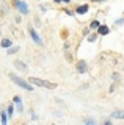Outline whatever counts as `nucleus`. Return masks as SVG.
I'll return each instance as SVG.
<instances>
[{"instance_id":"nucleus-1","label":"nucleus","mask_w":124,"mask_h":125,"mask_svg":"<svg viewBox=\"0 0 124 125\" xmlns=\"http://www.w3.org/2000/svg\"><path fill=\"white\" fill-rule=\"evenodd\" d=\"M28 83L36 84V86H41V88H47V89H55V88H57V84H55V83H50V81L41 80V78H35V77H30Z\"/></svg>"},{"instance_id":"nucleus-2","label":"nucleus","mask_w":124,"mask_h":125,"mask_svg":"<svg viewBox=\"0 0 124 125\" xmlns=\"http://www.w3.org/2000/svg\"><path fill=\"white\" fill-rule=\"evenodd\" d=\"M10 78L14 81L17 86H21V88H24V89H27V91H33V88H32V83H27V81H24V80H21L16 73H10Z\"/></svg>"},{"instance_id":"nucleus-3","label":"nucleus","mask_w":124,"mask_h":125,"mask_svg":"<svg viewBox=\"0 0 124 125\" xmlns=\"http://www.w3.org/2000/svg\"><path fill=\"white\" fill-rule=\"evenodd\" d=\"M16 6L19 8V11H22V14H28V6H27L25 2H22V0H16Z\"/></svg>"},{"instance_id":"nucleus-4","label":"nucleus","mask_w":124,"mask_h":125,"mask_svg":"<svg viewBox=\"0 0 124 125\" xmlns=\"http://www.w3.org/2000/svg\"><path fill=\"white\" fill-rule=\"evenodd\" d=\"M87 69H88V66H87L85 61H79V62H77V72H79V73H85Z\"/></svg>"},{"instance_id":"nucleus-5","label":"nucleus","mask_w":124,"mask_h":125,"mask_svg":"<svg viewBox=\"0 0 124 125\" xmlns=\"http://www.w3.org/2000/svg\"><path fill=\"white\" fill-rule=\"evenodd\" d=\"M30 34H32V39H33L35 42H36L38 45H42V41L39 39V36H38V33L35 31V28H32V30H30Z\"/></svg>"},{"instance_id":"nucleus-6","label":"nucleus","mask_w":124,"mask_h":125,"mask_svg":"<svg viewBox=\"0 0 124 125\" xmlns=\"http://www.w3.org/2000/svg\"><path fill=\"white\" fill-rule=\"evenodd\" d=\"M87 11H88V5H82V6H79V8L75 10V13H77V14H85Z\"/></svg>"},{"instance_id":"nucleus-7","label":"nucleus","mask_w":124,"mask_h":125,"mask_svg":"<svg viewBox=\"0 0 124 125\" xmlns=\"http://www.w3.org/2000/svg\"><path fill=\"white\" fill-rule=\"evenodd\" d=\"M13 103H16L17 105V111H21L22 113V103H21V97H14V99H13Z\"/></svg>"},{"instance_id":"nucleus-8","label":"nucleus","mask_w":124,"mask_h":125,"mask_svg":"<svg viewBox=\"0 0 124 125\" xmlns=\"http://www.w3.org/2000/svg\"><path fill=\"white\" fill-rule=\"evenodd\" d=\"M99 34H102V36H105V34H108V31H110V30H108V27H104V25H99Z\"/></svg>"},{"instance_id":"nucleus-9","label":"nucleus","mask_w":124,"mask_h":125,"mask_svg":"<svg viewBox=\"0 0 124 125\" xmlns=\"http://www.w3.org/2000/svg\"><path fill=\"white\" fill-rule=\"evenodd\" d=\"M13 45V42H11V39H3L2 41V47H5V49H8V47Z\"/></svg>"},{"instance_id":"nucleus-10","label":"nucleus","mask_w":124,"mask_h":125,"mask_svg":"<svg viewBox=\"0 0 124 125\" xmlns=\"http://www.w3.org/2000/svg\"><path fill=\"white\" fill-rule=\"evenodd\" d=\"M14 64H16V67H17L19 70H25V69H27V66H25V64H24L22 61H16Z\"/></svg>"},{"instance_id":"nucleus-11","label":"nucleus","mask_w":124,"mask_h":125,"mask_svg":"<svg viewBox=\"0 0 124 125\" xmlns=\"http://www.w3.org/2000/svg\"><path fill=\"white\" fill-rule=\"evenodd\" d=\"M112 116L116 117V119H124V111H115Z\"/></svg>"},{"instance_id":"nucleus-12","label":"nucleus","mask_w":124,"mask_h":125,"mask_svg":"<svg viewBox=\"0 0 124 125\" xmlns=\"http://www.w3.org/2000/svg\"><path fill=\"white\" fill-rule=\"evenodd\" d=\"M19 52V47H8V55H14Z\"/></svg>"},{"instance_id":"nucleus-13","label":"nucleus","mask_w":124,"mask_h":125,"mask_svg":"<svg viewBox=\"0 0 124 125\" xmlns=\"http://www.w3.org/2000/svg\"><path fill=\"white\" fill-rule=\"evenodd\" d=\"M0 117H2V124L8 122V114H6V111H2V116H0Z\"/></svg>"},{"instance_id":"nucleus-14","label":"nucleus","mask_w":124,"mask_h":125,"mask_svg":"<svg viewBox=\"0 0 124 125\" xmlns=\"http://www.w3.org/2000/svg\"><path fill=\"white\" fill-rule=\"evenodd\" d=\"M99 25H100V23H99L98 21H94V22H91L90 28H91V30H98V28H99Z\"/></svg>"},{"instance_id":"nucleus-15","label":"nucleus","mask_w":124,"mask_h":125,"mask_svg":"<svg viewBox=\"0 0 124 125\" xmlns=\"http://www.w3.org/2000/svg\"><path fill=\"white\" fill-rule=\"evenodd\" d=\"M13 113H14V108H13V105H10L8 109H6V114H8V116L11 117V116H13Z\"/></svg>"},{"instance_id":"nucleus-16","label":"nucleus","mask_w":124,"mask_h":125,"mask_svg":"<svg viewBox=\"0 0 124 125\" xmlns=\"http://www.w3.org/2000/svg\"><path fill=\"white\" fill-rule=\"evenodd\" d=\"M85 124H96L93 119H85Z\"/></svg>"},{"instance_id":"nucleus-17","label":"nucleus","mask_w":124,"mask_h":125,"mask_svg":"<svg viewBox=\"0 0 124 125\" xmlns=\"http://www.w3.org/2000/svg\"><path fill=\"white\" fill-rule=\"evenodd\" d=\"M116 23H118V25H121V23H124V19H119V21H116Z\"/></svg>"},{"instance_id":"nucleus-18","label":"nucleus","mask_w":124,"mask_h":125,"mask_svg":"<svg viewBox=\"0 0 124 125\" xmlns=\"http://www.w3.org/2000/svg\"><path fill=\"white\" fill-rule=\"evenodd\" d=\"M118 77H119V75H118V73H113V77H112V78H113V80L116 81V80H118Z\"/></svg>"},{"instance_id":"nucleus-19","label":"nucleus","mask_w":124,"mask_h":125,"mask_svg":"<svg viewBox=\"0 0 124 125\" xmlns=\"http://www.w3.org/2000/svg\"><path fill=\"white\" fill-rule=\"evenodd\" d=\"M61 2H63V3H69V0H61Z\"/></svg>"},{"instance_id":"nucleus-20","label":"nucleus","mask_w":124,"mask_h":125,"mask_svg":"<svg viewBox=\"0 0 124 125\" xmlns=\"http://www.w3.org/2000/svg\"><path fill=\"white\" fill-rule=\"evenodd\" d=\"M53 2H55V3H60V2H61V0H53Z\"/></svg>"},{"instance_id":"nucleus-21","label":"nucleus","mask_w":124,"mask_h":125,"mask_svg":"<svg viewBox=\"0 0 124 125\" xmlns=\"http://www.w3.org/2000/svg\"><path fill=\"white\" fill-rule=\"evenodd\" d=\"M0 14H2V11H0Z\"/></svg>"},{"instance_id":"nucleus-22","label":"nucleus","mask_w":124,"mask_h":125,"mask_svg":"<svg viewBox=\"0 0 124 125\" xmlns=\"http://www.w3.org/2000/svg\"><path fill=\"white\" fill-rule=\"evenodd\" d=\"M98 2H99V0H98Z\"/></svg>"}]
</instances>
